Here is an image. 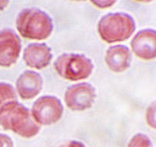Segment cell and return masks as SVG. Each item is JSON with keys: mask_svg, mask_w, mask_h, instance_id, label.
I'll list each match as a JSON object with an SVG mask.
<instances>
[{"mask_svg": "<svg viewBox=\"0 0 156 147\" xmlns=\"http://www.w3.org/2000/svg\"><path fill=\"white\" fill-rule=\"evenodd\" d=\"M0 147H14L13 141L7 135L0 133Z\"/></svg>", "mask_w": 156, "mask_h": 147, "instance_id": "15", "label": "cell"}, {"mask_svg": "<svg viewBox=\"0 0 156 147\" xmlns=\"http://www.w3.org/2000/svg\"><path fill=\"white\" fill-rule=\"evenodd\" d=\"M146 121L151 127L155 128V103H152L146 112Z\"/></svg>", "mask_w": 156, "mask_h": 147, "instance_id": "14", "label": "cell"}, {"mask_svg": "<svg viewBox=\"0 0 156 147\" xmlns=\"http://www.w3.org/2000/svg\"><path fill=\"white\" fill-rule=\"evenodd\" d=\"M95 89L88 83L73 85L65 92V102L73 111H83L92 105L95 99Z\"/></svg>", "mask_w": 156, "mask_h": 147, "instance_id": "6", "label": "cell"}, {"mask_svg": "<svg viewBox=\"0 0 156 147\" xmlns=\"http://www.w3.org/2000/svg\"><path fill=\"white\" fill-rule=\"evenodd\" d=\"M50 47L45 43H31L24 51L23 57L27 66L35 69H43L50 64L52 59Z\"/></svg>", "mask_w": 156, "mask_h": 147, "instance_id": "9", "label": "cell"}, {"mask_svg": "<svg viewBox=\"0 0 156 147\" xmlns=\"http://www.w3.org/2000/svg\"><path fill=\"white\" fill-rule=\"evenodd\" d=\"M16 27L23 37L42 40L51 34L53 24L51 18L44 11L28 8L21 11L18 15Z\"/></svg>", "mask_w": 156, "mask_h": 147, "instance_id": "2", "label": "cell"}, {"mask_svg": "<svg viewBox=\"0 0 156 147\" xmlns=\"http://www.w3.org/2000/svg\"><path fill=\"white\" fill-rule=\"evenodd\" d=\"M132 55L127 46L116 45L110 47L105 55V62L110 70L122 72L129 68Z\"/></svg>", "mask_w": 156, "mask_h": 147, "instance_id": "11", "label": "cell"}, {"mask_svg": "<svg viewBox=\"0 0 156 147\" xmlns=\"http://www.w3.org/2000/svg\"><path fill=\"white\" fill-rule=\"evenodd\" d=\"M132 50L136 55L145 60H150L156 55V33L152 29L140 30L131 42Z\"/></svg>", "mask_w": 156, "mask_h": 147, "instance_id": "8", "label": "cell"}, {"mask_svg": "<svg viewBox=\"0 0 156 147\" xmlns=\"http://www.w3.org/2000/svg\"><path fill=\"white\" fill-rule=\"evenodd\" d=\"M0 125L24 138H31L40 131V126L34 120L28 109L13 100L0 109Z\"/></svg>", "mask_w": 156, "mask_h": 147, "instance_id": "1", "label": "cell"}, {"mask_svg": "<svg viewBox=\"0 0 156 147\" xmlns=\"http://www.w3.org/2000/svg\"><path fill=\"white\" fill-rule=\"evenodd\" d=\"M59 147H85V145L79 141L72 140L66 142L65 143L62 144Z\"/></svg>", "mask_w": 156, "mask_h": 147, "instance_id": "17", "label": "cell"}, {"mask_svg": "<svg viewBox=\"0 0 156 147\" xmlns=\"http://www.w3.org/2000/svg\"><path fill=\"white\" fill-rule=\"evenodd\" d=\"M43 87V79L38 73L26 71L18 77L16 82L18 93L23 99H31L38 95Z\"/></svg>", "mask_w": 156, "mask_h": 147, "instance_id": "10", "label": "cell"}, {"mask_svg": "<svg viewBox=\"0 0 156 147\" xmlns=\"http://www.w3.org/2000/svg\"><path fill=\"white\" fill-rule=\"evenodd\" d=\"M92 62L84 55L64 53L56 58L54 68L57 74L68 80H84L92 72Z\"/></svg>", "mask_w": 156, "mask_h": 147, "instance_id": "4", "label": "cell"}, {"mask_svg": "<svg viewBox=\"0 0 156 147\" xmlns=\"http://www.w3.org/2000/svg\"><path fill=\"white\" fill-rule=\"evenodd\" d=\"M16 99L15 91L11 84L0 83V109L6 103Z\"/></svg>", "mask_w": 156, "mask_h": 147, "instance_id": "12", "label": "cell"}, {"mask_svg": "<svg viewBox=\"0 0 156 147\" xmlns=\"http://www.w3.org/2000/svg\"><path fill=\"white\" fill-rule=\"evenodd\" d=\"M9 2V1H3V0L0 1V11L3 10V9L8 5Z\"/></svg>", "mask_w": 156, "mask_h": 147, "instance_id": "18", "label": "cell"}, {"mask_svg": "<svg viewBox=\"0 0 156 147\" xmlns=\"http://www.w3.org/2000/svg\"><path fill=\"white\" fill-rule=\"evenodd\" d=\"M91 2L97 7L100 8H109L114 5L116 2L115 1H91Z\"/></svg>", "mask_w": 156, "mask_h": 147, "instance_id": "16", "label": "cell"}, {"mask_svg": "<svg viewBox=\"0 0 156 147\" xmlns=\"http://www.w3.org/2000/svg\"><path fill=\"white\" fill-rule=\"evenodd\" d=\"M63 113V106L59 99L52 95L41 97L34 103L31 115L41 125H50L57 122Z\"/></svg>", "mask_w": 156, "mask_h": 147, "instance_id": "5", "label": "cell"}, {"mask_svg": "<svg viewBox=\"0 0 156 147\" xmlns=\"http://www.w3.org/2000/svg\"><path fill=\"white\" fill-rule=\"evenodd\" d=\"M127 147H153V144L147 135L137 133L131 138Z\"/></svg>", "mask_w": 156, "mask_h": 147, "instance_id": "13", "label": "cell"}, {"mask_svg": "<svg viewBox=\"0 0 156 147\" xmlns=\"http://www.w3.org/2000/svg\"><path fill=\"white\" fill-rule=\"evenodd\" d=\"M136 29L133 18L126 13H110L101 18L98 30L101 39L108 43L129 39Z\"/></svg>", "mask_w": 156, "mask_h": 147, "instance_id": "3", "label": "cell"}, {"mask_svg": "<svg viewBox=\"0 0 156 147\" xmlns=\"http://www.w3.org/2000/svg\"><path fill=\"white\" fill-rule=\"evenodd\" d=\"M21 48L19 36L12 30L0 32V66L10 67L16 62Z\"/></svg>", "mask_w": 156, "mask_h": 147, "instance_id": "7", "label": "cell"}]
</instances>
